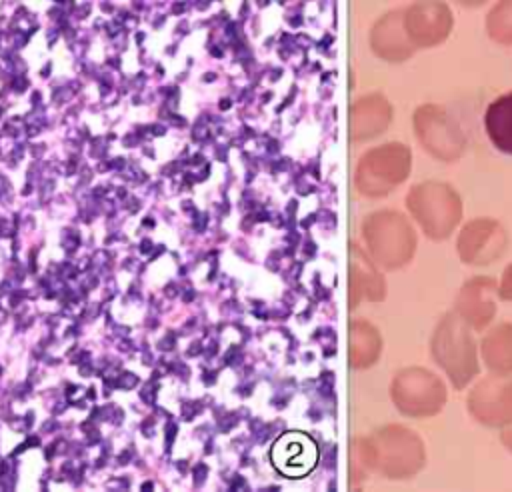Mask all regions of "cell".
Instances as JSON below:
<instances>
[{
    "label": "cell",
    "mask_w": 512,
    "mask_h": 492,
    "mask_svg": "<svg viewBox=\"0 0 512 492\" xmlns=\"http://www.w3.org/2000/svg\"><path fill=\"white\" fill-rule=\"evenodd\" d=\"M320 460L318 444L312 436L300 430L284 432L270 446V462L274 470L286 478H304L308 476Z\"/></svg>",
    "instance_id": "1"
},
{
    "label": "cell",
    "mask_w": 512,
    "mask_h": 492,
    "mask_svg": "<svg viewBox=\"0 0 512 492\" xmlns=\"http://www.w3.org/2000/svg\"><path fill=\"white\" fill-rule=\"evenodd\" d=\"M484 126L492 144L498 150L512 154V92L496 98L488 106L484 114Z\"/></svg>",
    "instance_id": "2"
},
{
    "label": "cell",
    "mask_w": 512,
    "mask_h": 492,
    "mask_svg": "<svg viewBox=\"0 0 512 492\" xmlns=\"http://www.w3.org/2000/svg\"><path fill=\"white\" fill-rule=\"evenodd\" d=\"M0 372H2V368H0Z\"/></svg>",
    "instance_id": "4"
},
{
    "label": "cell",
    "mask_w": 512,
    "mask_h": 492,
    "mask_svg": "<svg viewBox=\"0 0 512 492\" xmlns=\"http://www.w3.org/2000/svg\"><path fill=\"white\" fill-rule=\"evenodd\" d=\"M124 388H132L136 384V376L134 374H124L122 376V382H120Z\"/></svg>",
    "instance_id": "3"
}]
</instances>
